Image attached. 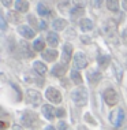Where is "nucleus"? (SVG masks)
<instances>
[{"label":"nucleus","mask_w":127,"mask_h":130,"mask_svg":"<svg viewBox=\"0 0 127 130\" xmlns=\"http://www.w3.org/2000/svg\"><path fill=\"white\" fill-rule=\"evenodd\" d=\"M101 3H103V0H94V6L96 7H100Z\"/></svg>","instance_id":"36"},{"label":"nucleus","mask_w":127,"mask_h":130,"mask_svg":"<svg viewBox=\"0 0 127 130\" xmlns=\"http://www.w3.org/2000/svg\"><path fill=\"white\" fill-rule=\"evenodd\" d=\"M97 62L101 67H105V66L109 63V56H98L97 58Z\"/></svg>","instance_id":"26"},{"label":"nucleus","mask_w":127,"mask_h":130,"mask_svg":"<svg viewBox=\"0 0 127 130\" xmlns=\"http://www.w3.org/2000/svg\"><path fill=\"white\" fill-rule=\"evenodd\" d=\"M112 64H114V73H115V77H116V79L120 82L122 78H123V71H122V67L118 64V62L114 60L112 62Z\"/></svg>","instance_id":"16"},{"label":"nucleus","mask_w":127,"mask_h":130,"mask_svg":"<svg viewBox=\"0 0 127 130\" xmlns=\"http://www.w3.org/2000/svg\"><path fill=\"white\" fill-rule=\"evenodd\" d=\"M71 99L74 100L78 107H83V105L87 104V92L85 88H78L71 93Z\"/></svg>","instance_id":"1"},{"label":"nucleus","mask_w":127,"mask_h":130,"mask_svg":"<svg viewBox=\"0 0 127 130\" xmlns=\"http://www.w3.org/2000/svg\"><path fill=\"white\" fill-rule=\"evenodd\" d=\"M123 8L127 11V0H123Z\"/></svg>","instance_id":"39"},{"label":"nucleus","mask_w":127,"mask_h":130,"mask_svg":"<svg viewBox=\"0 0 127 130\" xmlns=\"http://www.w3.org/2000/svg\"><path fill=\"white\" fill-rule=\"evenodd\" d=\"M29 22H30V23H33V25H34V23H36V18H34L33 15H30V17H29Z\"/></svg>","instance_id":"35"},{"label":"nucleus","mask_w":127,"mask_h":130,"mask_svg":"<svg viewBox=\"0 0 127 130\" xmlns=\"http://www.w3.org/2000/svg\"><path fill=\"white\" fill-rule=\"evenodd\" d=\"M74 66L77 69H85L87 66V58L85 56V54L82 52H78L75 56H74Z\"/></svg>","instance_id":"7"},{"label":"nucleus","mask_w":127,"mask_h":130,"mask_svg":"<svg viewBox=\"0 0 127 130\" xmlns=\"http://www.w3.org/2000/svg\"><path fill=\"white\" fill-rule=\"evenodd\" d=\"M42 58L45 59L47 62H53L56 58H58V51L56 50H48L42 52Z\"/></svg>","instance_id":"11"},{"label":"nucleus","mask_w":127,"mask_h":130,"mask_svg":"<svg viewBox=\"0 0 127 130\" xmlns=\"http://www.w3.org/2000/svg\"><path fill=\"white\" fill-rule=\"evenodd\" d=\"M33 48L36 51H44V40H41V38L36 40V41H34V44H33Z\"/></svg>","instance_id":"25"},{"label":"nucleus","mask_w":127,"mask_h":130,"mask_svg":"<svg viewBox=\"0 0 127 130\" xmlns=\"http://www.w3.org/2000/svg\"><path fill=\"white\" fill-rule=\"evenodd\" d=\"M87 78H89V81L92 84H94V82H98V81L101 79V74L98 71H92L87 74Z\"/></svg>","instance_id":"21"},{"label":"nucleus","mask_w":127,"mask_h":130,"mask_svg":"<svg viewBox=\"0 0 127 130\" xmlns=\"http://www.w3.org/2000/svg\"><path fill=\"white\" fill-rule=\"evenodd\" d=\"M37 11H38V14H40L41 17H47V15H49V14H51L49 8H48V7L45 6V4H42V3H40V4H38Z\"/></svg>","instance_id":"20"},{"label":"nucleus","mask_w":127,"mask_h":130,"mask_svg":"<svg viewBox=\"0 0 127 130\" xmlns=\"http://www.w3.org/2000/svg\"><path fill=\"white\" fill-rule=\"evenodd\" d=\"M42 114H44V117L47 118V119H53L55 118V115H56V112H55V110H53V107L52 105H44L42 107Z\"/></svg>","instance_id":"12"},{"label":"nucleus","mask_w":127,"mask_h":130,"mask_svg":"<svg viewBox=\"0 0 127 130\" xmlns=\"http://www.w3.org/2000/svg\"><path fill=\"white\" fill-rule=\"evenodd\" d=\"M21 50H22V55L25 58H31L33 56V51L30 50V45L27 43H21Z\"/></svg>","instance_id":"15"},{"label":"nucleus","mask_w":127,"mask_h":130,"mask_svg":"<svg viewBox=\"0 0 127 130\" xmlns=\"http://www.w3.org/2000/svg\"><path fill=\"white\" fill-rule=\"evenodd\" d=\"M59 129H60V130H66L67 129V125L64 123V122H60V123H59Z\"/></svg>","instance_id":"32"},{"label":"nucleus","mask_w":127,"mask_h":130,"mask_svg":"<svg viewBox=\"0 0 127 130\" xmlns=\"http://www.w3.org/2000/svg\"><path fill=\"white\" fill-rule=\"evenodd\" d=\"M103 97H104L105 103H107L108 105H115V104L119 101L118 93H116V92H115V89H112V88H108V89H105V90H104Z\"/></svg>","instance_id":"4"},{"label":"nucleus","mask_w":127,"mask_h":130,"mask_svg":"<svg viewBox=\"0 0 127 130\" xmlns=\"http://www.w3.org/2000/svg\"><path fill=\"white\" fill-rule=\"evenodd\" d=\"M45 96H47L48 100H51L52 103H60L62 101V94L59 92L58 89H55V88H48L47 92H45Z\"/></svg>","instance_id":"5"},{"label":"nucleus","mask_w":127,"mask_h":130,"mask_svg":"<svg viewBox=\"0 0 127 130\" xmlns=\"http://www.w3.org/2000/svg\"><path fill=\"white\" fill-rule=\"evenodd\" d=\"M0 23H2V30H6L7 29V25H6V21L3 17H0Z\"/></svg>","instance_id":"29"},{"label":"nucleus","mask_w":127,"mask_h":130,"mask_svg":"<svg viewBox=\"0 0 127 130\" xmlns=\"http://www.w3.org/2000/svg\"><path fill=\"white\" fill-rule=\"evenodd\" d=\"M66 26H67V22L64 19L58 18L53 21V29L55 30H63V29H66Z\"/></svg>","instance_id":"18"},{"label":"nucleus","mask_w":127,"mask_h":130,"mask_svg":"<svg viewBox=\"0 0 127 130\" xmlns=\"http://www.w3.org/2000/svg\"><path fill=\"white\" fill-rule=\"evenodd\" d=\"M2 3L6 7H10V6H11V3H12V0H2Z\"/></svg>","instance_id":"31"},{"label":"nucleus","mask_w":127,"mask_h":130,"mask_svg":"<svg viewBox=\"0 0 127 130\" xmlns=\"http://www.w3.org/2000/svg\"><path fill=\"white\" fill-rule=\"evenodd\" d=\"M40 29H41V30H45V29H47V22H44V21H42V22L40 23Z\"/></svg>","instance_id":"34"},{"label":"nucleus","mask_w":127,"mask_h":130,"mask_svg":"<svg viewBox=\"0 0 127 130\" xmlns=\"http://www.w3.org/2000/svg\"><path fill=\"white\" fill-rule=\"evenodd\" d=\"M21 121H22V125L27 126V127L33 129L37 126V115L34 114V112H30V111H25L22 114V118H21Z\"/></svg>","instance_id":"2"},{"label":"nucleus","mask_w":127,"mask_h":130,"mask_svg":"<svg viewBox=\"0 0 127 130\" xmlns=\"http://www.w3.org/2000/svg\"><path fill=\"white\" fill-rule=\"evenodd\" d=\"M15 7L19 12H26L29 10V3H27V0H16Z\"/></svg>","instance_id":"13"},{"label":"nucleus","mask_w":127,"mask_h":130,"mask_svg":"<svg viewBox=\"0 0 127 130\" xmlns=\"http://www.w3.org/2000/svg\"><path fill=\"white\" fill-rule=\"evenodd\" d=\"M8 18H10V21H11L12 23H18V22H19V17H18V14L14 12V11H10V12H8Z\"/></svg>","instance_id":"27"},{"label":"nucleus","mask_w":127,"mask_h":130,"mask_svg":"<svg viewBox=\"0 0 127 130\" xmlns=\"http://www.w3.org/2000/svg\"><path fill=\"white\" fill-rule=\"evenodd\" d=\"M71 55H72V47L71 44H64V47H63V55H62V60L63 63H68L70 59H71Z\"/></svg>","instance_id":"8"},{"label":"nucleus","mask_w":127,"mask_h":130,"mask_svg":"<svg viewBox=\"0 0 127 130\" xmlns=\"http://www.w3.org/2000/svg\"><path fill=\"white\" fill-rule=\"evenodd\" d=\"M12 130H23V129L21 127V126H18V125H14L12 126Z\"/></svg>","instance_id":"37"},{"label":"nucleus","mask_w":127,"mask_h":130,"mask_svg":"<svg viewBox=\"0 0 127 130\" xmlns=\"http://www.w3.org/2000/svg\"><path fill=\"white\" fill-rule=\"evenodd\" d=\"M81 29H82L83 31H89L93 29V22H92L90 19L87 18H83L82 21H81Z\"/></svg>","instance_id":"17"},{"label":"nucleus","mask_w":127,"mask_h":130,"mask_svg":"<svg viewBox=\"0 0 127 130\" xmlns=\"http://www.w3.org/2000/svg\"><path fill=\"white\" fill-rule=\"evenodd\" d=\"M45 130H56V129L52 127V126H48V127H45Z\"/></svg>","instance_id":"40"},{"label":"nucleus","mask_w":127,"mask_h":130,"mask_svg":"<svg viewBox=\"0 0 127 130\" xmlns=\"http://www.w3.org/2000/svg\"><path fill=\"white\" fill-rule=\"evenodd\" d=\"M47 40H48V44L52 45V47H56V45L59 44V36L55 33V31H51V33H48Z\"/></svg>","instance_id":"14"},{"label":"nucleus","mask_w":127,"mask_h":130,"mask_svg":"<svg viewBox=\"0 0 127 130\" xmlns=\"http://www.w3.org/2000/svg\"><path fill=\"white\" fill-rule=\"evenodd\" d=\"M71 78H72V81L75 84H82V75L79 74L78 71H77V70H72V73H71Z\"/></svg>","instance_id":"24"},{"label":"nucleus","mask_w":127,"mask_h":130,"mask_svg":"<svg viewBox=\"0 0 127 130\" xmlns=\"http://www.w3.org/2000/svg\"><path fill=\"white\" fill-rule=\"evenodd\" d=\"M27 100H29V103L30 104H33L34 107L36 105H40L41 104V94L37 92V90H34V89H29L27 90Z\"/></svg>","instance_id":"6"},{"label":"nucleus","mask_w":127,"mask_h":130,"mask_svg":"<svg viewBox=\"0 0 127 130\" xmlns=\"http://www.w3.org/2000/svg\"><path fill=\"white\" fill-rule=\"evenodd\" d=\"M123 119H124V111L122 110V108H118V110H114L109 114V122H111L114 126H120Z\"/></svg>","instance_id":"3"},{"label":"nucleus","mask_w":127,"mask_h":130,"mask_svg":"<svg viewBox=\"0 0 127 130\" xmlns=\"http://www.w3.org/2000/svg\"><path fill=\"white\" fill-rule=\"evenodd\" d=\"M18 31H19L21 34H22L25 38H33L34 36H36L34 30L31 29V27H29V26H19Z\"/></svg>","instance_id":"9"},{"label":"nucleus","mask_w":127,"mask_h":130,"mask_svg":"<svg viewBox=\"0 0 127 130\" xmlns=\"http://www.w3.org/2000/svg\"><path fill=\"white\" fill-rule=\"evenodd\" d=\"M34 70H36L40 75H44L45 73H47V66H45L42 62H36L34 63Z\"/></svg>","instance_id":"19"},{"label":"nucleus","mask_w":127,"mask_h":130,"mask_svg":"<svg viewBox=\"0 0 127 130\" xmlns=\"http://www.w3.org/2000/svg\"><path fill=\"white\" fill-rule=\"evenodd\" d=\"M83 12H85V10L82 7H75V8L71 10V17L72 18H78V17L83 15Z\"/></svg>","instance_id":"23"},{"label":"nucleus","mask_w":127,"mask_h":130,"mask_svg":"<svg viewBox=\"0 0 127 130\" xmlns=\"http://www.w3.org/2000/svg\"><path fill=\"white\" fill-rule=\"evenodd\" d=\"M67 71V66L64 64H56L53 69H52V75L55 77H63Z\"/></svg>","instance_id":"10"},{"label":"nucleus","mask_w":127,"mask_h":130,"mask_svg":"<svg viewBox=\"0 0 127 130\" xmlns=\"http://www.w3.org/2000/svg\"><path fill=\"white\" fill-rule=\"evenodd\" d=\"M107 6H108V8L111 10V11L116 12L118 8H119V0H107Z\"/></svg>","instance_id":"22"},{"label":"nucleus","mask_w":127,"mask_h":130,"mask_svg":"<svg viewBox=\"0 0 127 130\" xmlns=\"http://www.w3.org/2000/svg\"><path fill=\"white\" fill-rule=\"evenodd\" d=\"M85 119H86V121H89L92 125H96V121H94V119L90 117V114H86V117H85Z\"/></svg>","instance_id":"28"},{"label":"nucleus","mask_w":127,"mask_h":130,"mask_svg":"<svg viewBox=\"0 0 127 130\" xmlns=\"http://www.w3.org/2000/svg\"><path fill=\"white\" fill-rule=\"evenodd\" d=\"M7 127V125L4 123V122H2V123H0V129H2V130H4Z\"/></svg>","instance_id":"38"},{"label":"nucleus","mask_w":127,"mask_h":130,"mask_svg":"<svg viewBox=\"0 0 127 130\" xmlns=\"http://www.w3.org/2000/svg\"><path fill=\"white\" fill-rule=\"evenodd\" d=\"M122 38H123V41H124V43L127 44V29L123 31V34H122Z\"/></svg>","instance_id":"33"},{"label":"nucleus","mask_w":127,"mask_h":130,"mask_svg":"<svg viewBox=\"0 0 127 130\" xmlns=\"http://www.w3.org/2000/svg\"><path fill=\"white\" fill-rule=\"evenodd\" d=\"M64 110H63V108H59V110H56V115H58V117H64Z\"/></svg>","instance_id":"30"}]
</instances>
